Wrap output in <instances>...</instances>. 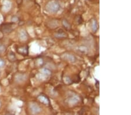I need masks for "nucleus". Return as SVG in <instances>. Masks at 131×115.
<instances>
[{
    "mask_svg": "<svg viewBox=\"0 0 131 115\" xmlns=\"http://www.w3.org/2000/svg\"><path fill=\"white\" fill-rule=\"evenodd\" d=\"M62 24H63V25H64V26L65 27V28L68 29L71 28L70 24H69V23L68 22V21L66 20H63Z\"/></svg>",
    "mask_w": 131,
    "mask_h": 115,
    "instance_id": "ddd939ff",
    "label": "nucleus"
},
{
    "mask_svg": "<svg viewBox=\"0 0 131 115\" xmlns=\"http://www.w3.org/2000/svg\"><path fill=\"white\" fill-rule=\"evenodd\" d=\"M5 50V45L3 44H0V54L3 53Z\"/></svg>",
    "mask_w": 131,
    "mask_h": 115,
    "instance_id": "f3484780",
    "label": "nucleus"
},
{
    "mask_svg": "<svg viewBox=\"0 0 131 115\" xmlns=\"http://www.w3.org/2000/svg\"><path fill=\"white\" fill-rule=\"evenodd\" d=\"M79 102V98L77 96L73 95L72 97H70L68 98L67 100V102L68 105H70L71 106L75 105L77 104Z\"/></svg>",
    "mask_w": 131,
    "mask_h": 115,
    "instance_id": "f03ea898",
    "label": "nucleus"
},
{
    "mask_svg": "<svg viewBox=\"0 0 131 115\" xmlns=\"http://www.w3.org/2000/svg\"><path fill=\"white\" fill-rule=\"evenodd\" d=\"M12 30V29L11 28V26H9H9H5H5H4V27L3 29V31H4V32L7 33L10 32Z\"/></svg>",
    "mask_w": 131,
    "mask_h": 115,
    "instance_id": "f8f14e48",
    "label": "nucleus"
},
{
    "mask_svg": "<svg viewBox=\"0 0 131 115\" xmlns=\"http://www.w3.org/2000/svg\"><path fill=\"white\" fill-rule=\"evenodd\" d=\"M98 29V24L97 23L96 20L93 19L92 20V30L93 31L96 32Z\"/></svg>",
    "mask_w": 131,
    "mask_h": 115,
    "instance_id": "9d476101",
    "label": "nucleus"
},
{
    "mask_svg": "<svg viewBox=\"0 0 131 115\" xmlns=\"http://www.w3.org/2000/svg\"><path fill=\"white\" fill-rule=\"evenodd\" d=\"M12 22H14V23H16V22H18L19 21V18L17 17V16H13L12 18Z\"/></svg>",
    "mask_w": 131,
    "mask_h": 115,
    "instance_id": "6ab92c4d",
    "label": "nucleus"
},
{
    "mask_svg": "<svg viewBox=\"0 0 131 115\" xmlns=\"http://www.w3.org/2000/svg\"><path fill=\"white\" fill-rule=\"evenodd\" d=\"M11 7V3L8 0H5L4 3V10H8Z\"/></svg>",
    "mask_w": 131,
    "mask_h": 115,
    "instance_id": "6e6552de",
    "label": "nucleus"
},
{
    "mask_svg": "<svg viewBox=\"0 0 131 115\" xmlns=\"http://www.w3.org/2000/svg\"><path fill=\"white\" fill-rule=\"evenodd\" d=\"M79 50L82 53H86L88 52V48L84 46H81L79 48Z\"/></svg>",
    "mask_w": 131,
    "mask_h": 115,
    "instance_id": "4468645a",
    "label": "nucleus"
},
{
    "mask_svg": "<svg viewBox=\"0 0 131 115\" xmlns=\"http://www.w3.org/2000/svg\"><path fill=\"white\" fill-rule=\"evenodd\" d=\"M41 72L43 74H44L46 76H50L51 74V71L49 69H47V68L43 69L41 70Z\"/></svg>",
    "mask_w": 131,
    "mask_h": 115,
    "instance_id": "9b49d317",
    "label": "nucleus"
},
{
    "mask_svg": "<svg viewBox=\"0 0 131 115\" xmlns=\"http://www.w3.org/2000/svg\"><path fill=\"white\" fill-rule=\"evenodd\" d=\"M64 59L65 60H67L68 61L70 62H75L76 61V58L73 55H71V54H66L63 56Z\"/></svg>",
    "mask_w": 131,
    "mask_h": 115,
    "instance_id": "39448f33",
    "label": "nucleus"
},
{
    "mask_svg": "<svg viewBox=\"0 0 131 115\" xmlns=\"http://www.w3.org/2000/svg\"><path fill=\"white\" fill-rule=\"evenodd\" d=\"M17 52L20 55H28V47L27 46H21L17 48Z\"/></svg>",
    "mask_w": 131,
    "mask_h": 115,
    "instance_id": "7ed1b4c3",
    "label": "nucleus"
},
{
    "mask_svg": "<svg viewBox=\"0 0 131 115\" xmlns=\"http://www.w3.org/2000/svg\"><path fill=\"white\" fill-rule=\"evenodd\" d=\"M60 5L58 1L52 0L48 2L46 6V9L49 13H57L60 9Z\"/></svg>",
    "mask_w": 131,
    "mask_h": 115,
    "instance_id": "f257e3e1",
    "label": "nucleus"
},
{
    "mask_svg": "<svg viewBox=\"0 0 131 115\" xmlns=\"http://www.w3.org/2000/svg\"><path fill=\"white\" fill-rule=\"evenodd\" d=\"M30 109L33 114H37L41 112V108L38 105L32 104L30 105Z\"/></svg>",
    "mask_w": 131,
    "mask_h": 115,
    "instance_id": "20e7f679",
    "label": "nucleus"
},
{
    "mask_svg": "<svg viewBox=\"0 0 131 115\" xmlns=\"http://www.w3.org/2000/svg\"><path fill=\"white\" fill-rule=\"evenodd\" d=\"M8 59L10 62H15L16 60V57L15 54L13 52H10L8 54Z\"/></svg>",
    "mask_w": 131,
    "mask_h": 115,
    "instance_id": "423d86ee",
    "label": "nucleus"
},
{
    "mask_svg": "<svg viewBox=\"0 0 131 115\" xmlns=\"http://www.w3.org/2000/svg\"><path fill=\"white\" fill-rule=\"evenodd\" d=\"M64 81L67 84H70L72 82V80H71V79L69 78V77H65V79H64Z\"/></svg>",
    "mask_w": 131,
    "mask_h": 115,
    "instance_id": "a211bd4d",
    "label": "nucleus"
},
{
    "mask_svg": "<svg viewBox=\"0 0 131 115\" xmlns=\"http://www.w3.org/2000/svg\"><path fill=\"white\" fill-rule=\"evenodd\" d=\"M38 99L40 101L41 103H43L44 104H49L50 102H49V100H48V98L45 97V96L44 95H40L39 97H38Z\"/></svg>",
    "mask_w": 131,
    "mask_h": 115,
    "instance_id": "0eeeda50",
    "label": "nucleus"
},
{
    "mask_svg": "<svg viewBox=\"0 0 131 115\" xmlns=\"http://www.w3.org/2000/svg\"><path fill=\"white\" fill-rule=\"evenodd\" d=\"M5 65V62L2 58H0V69L4 68Z\"/></svg>",
    "mask_w": 131,
    "mask_h": 115,
    "instance_id": "dca6fc26",
    "label": "nucleus"
},
{
    "mask_svg": "<svg viewBox=\"0 0 131 115\" xmlns=\"http://www.w3.org/2000/svg\"><path fill=\"white\" fill-rule=\"evenodd\" d=\"M58 35H59V37H60V38H62V37H66V34H65V33L63 32V31H62V32H61V33H58V34H56V35H55V36L57 37V36H58Z\"/></svg>",
    "mask_w": 131,
    "mask_h": 115,
    "instance_id": "2eb2a0df",
    "label": "nucleus"
},
{
    "mask_svg": "<svg viewBox=\"0 0 131 115\" xmlns=\"http://www.w3.org/2000/svg\"><path fill=\"white\" fill-rule=\"evenodd\" d=\"M19 38L22 41H26L27 39V34L25 30H22L19 34Z\"/></svg>",
    "mask_w": 131,
    "mask_h": 115,
    "instance_id": "1a4fd4ad",
    "label": "nucleus"
}]
</instances>
